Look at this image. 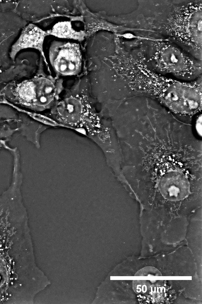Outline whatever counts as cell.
Segmentation results:
<instances>
[{"mask_svg": "<svg viewBox=\"0 0 202 304\" xmlns=\"http://www.w3.org/2000/svg\"><path fill=\"white\" fill-rule=\"evenodd\" d=\"M158 84L160 102L174 113L191 116L201 110V84L184 83L161 77Z\"/></svg>", "mask_w": 202, "mask_h": 304, "instance_id": "6da1fadb", "label": "cell"}, {"mask_svg": "<svg viewBox=\"0 0 202 304\" xmlns=\"http://www.w3.org/2000/svg\"><path fill=\"white\" fill-rule=\"evenodd\" d=\"M9 91V97L15 102L40 111L53 101L56 88L52 80L40 76L13 84Z\"/></svg>", "mask_w": 202, "mask_h": 304, "instance_id": "7a4b0ae2", "label": "cell"}, {"mask_svg": "<svg viewBox=\"0 0 202 304\" xmlns=\"http://www.w3.org/2000/svg\"><path fill=\"white\" fill-rule=\"evenodd\" d=\"M49 56L55 69L62 75H73L80 67L81 53L75 44L55 42L50 48Z\"/></svg>", "mask_w": 202, "mask_h": 304, "instance_id": "3957f363", "label": "cell"}, {"mask_svg": "<svg viewBox=\"0 0 202 304\" xmlns=\"http://www.w3.org/2000/svg\"><path fill=\"white\" fill-rule=\"evenodd\" d=\"M88 110L85 97L75 95L66 98L59 103L55 113L60 119L74 122L85 118L88 114Z\"/></svg>", "mask_w": 202, "mask_h": 304, "instance_id": "277c9868", "label": "cell"}, {"mask_svg": "<svg viewBox=\"0 0 202 304\" xmlns=\"http://www.w3.org/2000/svg\"><path fill=\"white\" fill-rule=\"evenodd\" d=\"M47 34V32L37 26L32 24H29L23 29L19 38L12 46L10 57L14 59L18 52L27 48H35L42 52L43 44Z\"/></svg>", "mask_w": 202, "mask_h": 304, "instance_id": "5b68a950", "label": "cell"}, {"mask_svg": "<svg viewBox=\"0 0 202 304\" xmlns=\"http://www.w3.org/2000/svg\"><path fill=\"white\" fill-rule=\"evenodd\" d=\"M47 33L60 38L79 39L83 36V33L73 28L69 21L58 22Z\"/></svg>", "mask_w": 202, "mask_h": 304, "instance_id": "8992f818", "label": "cell"}]
</instances>
